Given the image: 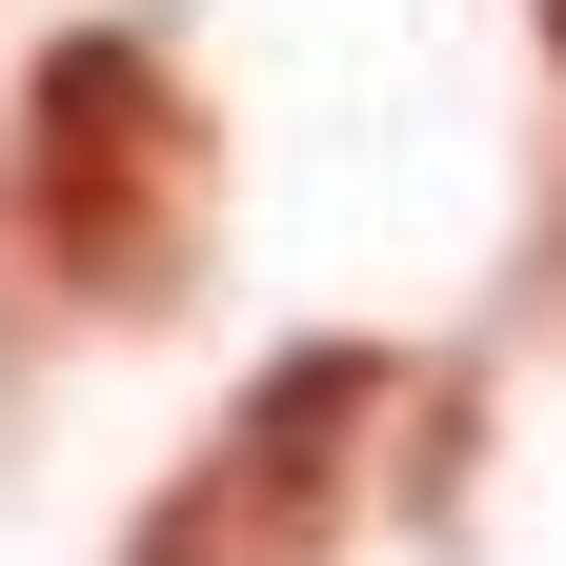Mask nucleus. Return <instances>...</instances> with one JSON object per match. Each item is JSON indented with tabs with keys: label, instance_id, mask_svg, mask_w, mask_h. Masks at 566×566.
I'll use <instances>...</instances> for the list:
<instances>
[{
	"label": "nucleus",
	"instance_id": "3",
	"mask_svg": "<svg viewBox=\"0 0 566 566\" xmlns=\"http://www.w3.org/2000/svg\"><path fill=\"white\" fill-rule=\"evenodd\" d=\"M526 41H546V61H566V0H526Z\"/></svg>",
	"mask_w": 566,
	"mask_h": 566
},
{
	"label": "nucleus",
	"instance_id": "2",
	"mask_svg": "<svg viewBox=\"0 0 566 566\" xmlns=\"http://www.w3.org/2000/svg\"><path fill=\"white\" fill-rule=\"evenodd\" d=\"M405 365L385 344H283V365L182 446V485L122 526V566H344V506H365Z\"/></svg>",
	"mask_w": 566,
	"mask_h": 566
},
{
	"label": "nucleus",
	"instance_id": "1",
	"mask_svg": "<svg viewBox=\"0 0 566 566\" xmlns=\"http://www.w3.org/2000/svg\"><path fill=\"white\" fill-rule=\"evenodd\" d=\"M0 223L61 304L163 324L202 304V223H223V163H202V102L142 21H61L21 61V122H0Z\"/></svg>",
	"mask_w": 566,
	"mask_h": 566
}]
</instances>
